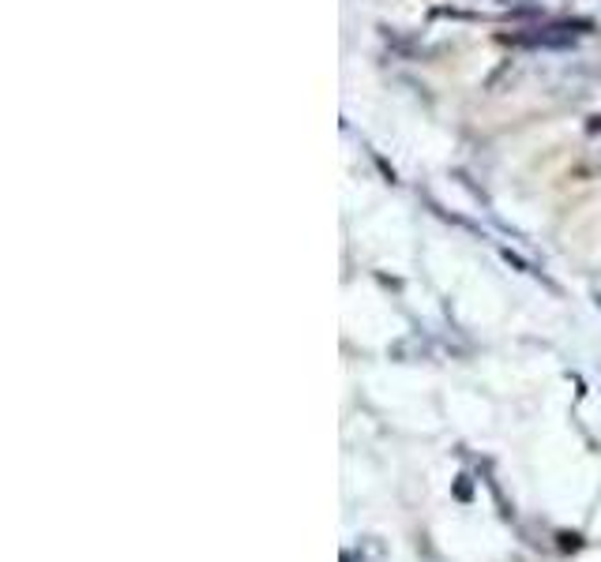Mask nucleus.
<instances>
[{
    "label": "nucleus",
    "mask_w": 601,
    "mask_h": 562,
    "mask_svg": "<svg viewBox=\"0 0 601 562\" xmlns=\"http://www.w3.org/2000/svg\"><path fill=\"white\" fill-rule=\"evenodd\" d=\"M579 31H582L579 23H552V26H538V31H530V34L512 37V42L515 45H545V50H564V45L576 42Z\"/></svg>",
    "instance_id": "f257e3e1"
},
{
    "label": "nucleus",
    "mask_w": 601,
    "mask_h": 562,
    "mask_svg": "<svg viewBox=\"0 0 601 562\" xmlns=\"http://www.w3.org/2000/svg\"><path fill=\"white\" fill-rule=\"evenodd\" d=\"M489 4H496V8H534V4H541V0H489Z\"/></svg>",
    "instance_id": "f03ea898"
}]
</instances>
